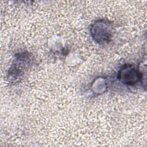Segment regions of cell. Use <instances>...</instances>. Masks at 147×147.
Wrapping results in <instances>:
<instances>
[{
    "label": "cell",
    "instance_id": "2",
    "mask_svg": "<svg viewBox=\"0 0 147 147\" xmlns=\"http://www.w3.org/2000/svg\"><path fill=\"white\" fill-rule=\"evenodd\" d=\"M118 79L125 84L133 85L141 79V77L138 70L131 65L125 64L119 71Z\"/></svg>",
    "mask_w": 147,
    "mask_h": 147
},
{
    "label": "cell",
    "instance_id": "1",
    "mask_svg": "<svg viewBox=\"0 0 147 147\" xmlns=\"http://www.w3.org/2000/svg\"><path fill=\"white\" fill-rule=\"evenodd\" d=\"M92 37L97 42L106 44L111 40L113 31L110 23L102 20L94 23L90 30Z\"/></svg>",
    "mask_w": 147,
    "mask_h": 147
}]
</instances>
